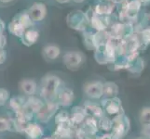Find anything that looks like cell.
Masks as SVG:
<instances>
[{
	"label": "cell",
	"mask_w": 150,
	"mask_h": 139,
	"mask_svg": "<svg viewBox=\"0 0 150 139\" xmlns=\"http://www.w3.org/2000/svg\"><path fill=\"white\" fill-rule=\"evenodd\" d=\"M61 84V81L57 76L48 75L42 81L41 85V94L46 99L50 100L55 96L56 91Z\"/></svg>",
	"instance_id": "6da1fadb"
},
{
	"label": "cell",
	"mask_w": 150,
	"mask_h": 139,
	"mask_svg": "<svg viewBox=\"0 0 150 139\" xmlns=\"http://www.w3.org/2000/svg\"><path fill=\"white\" fill-rule=\"evenodd\" d=\"M66 20L70 28L77 31H85L87 29L88 24H90L86 18L85 13L80 11V10H76V11L71 12L67 16Z\"/></svg>",
	"instance_id": "7a4b0ae2"
},
{
	"label": "cell",
	"mask_w": 150,
	"mask_h": 139,
	"mask_svg": "<svg viewBox=\"0 0 150 139\" xmlns=\"http://www.w3.org/2000/svg\"><path fill=\"white\" fill-rule=\"evenodd\" d=\"M84 60V56L80 52L70 51L64 56V63L70 70H76L82 64Z\"/></svg>",
	"instance_id": "3957f363"
},
{
	"label": "cell",
	"mask_w": 150,
	"mask_h": 139,
	"mask_svg": "<svg viewBox=\"0 0 150 139\" xmlns=\"http://www.w3.org/2000/svg\"><path fill=\"white\" fill-rule=\"evenodd\" d=\"M28 14L33 22H41L47 15V8L43 3H35L28 9Z\"/></svg>",
	"instance_id": "277c9868"
},
{
	"label": "cell",
	"mask_w": 150,
	"mask_h": 139,
	"mask_svg": "<svg viewBox=\"0 0 150 139\" xmlns=\"http://www.w3.org/2000/svg\"><path fill=\"white\" fill-rule=\"evenodd\" d=\"M57 110V105L53 102H49L46 105H43L41 110L37 113L38 119L41 122H47L50 120Z\"/></svg>",
	"instance_id": "5b68a950"
},
{
	"label": "cell",
	"mask_w": 150,
	"mask_h": 139,
	"mask_svg": "<svg viewBox=\"0 0 150 139\" xmlns=\"http://www.w3.org/2000/svg\"><path fill=\"white\" fill-rule=\"evenodd\" d=\"M115 5L112 2L109 1H101L98 3L95 8V13L98 16H105V17H109L111 14H113L114 10H115Z\"/></svg>",
	"instance_id": "8992f818"
},
{
	"label": "cell",
	"mask_w": 150,
	"mask_h": 139,
	"mask_svg": "<svg viewBox=\"0 0 150 139\" xmlns=\"http://www.w3.org/2000/svg\"><path fill=\"white\" fill-rule=\"evenodd\" d=\"M90 24L92 28L97 31V32L106 31V29L108 28V25H109V17L98 16L96 14L95 16L91 20Z\"/></svg>",
	"instance_id": "52a82bcc"
},
{
	"label": "cell",
	"mask_w": 150,
	"mask_h": 139,
	"mask_svg": "<svg viewBox=\"0 0 150 139\" xmlns=\"http://www.w3.org/2000/svg\"><path fill=\"white\" fill-rule=\"evenodd\" d=\"M26 30L27 29L22 24V22H20L17 17L13 19L8 24V31L10 32V34H12L13 35H15V36H17L19 38H22L23 36V34L26 32Z\"/></svg>",
	"instance_id": "ba28073f"
},
{
	"label": "cell",
	"mask_w": 150,
	"mask_h": 139,
	"mask_svg": "<svg viewBox=\"0 0 150 139\" xmlns=\"http://www.w3.org/2000/svg\"><path fill=\"white\" fill-rule=\"evenodd\" d=\"M20 89L25 96H32L35 91H37V83L34 80L31 79H24L20 82Z\"/></svg>",
	"instance_id": "9c48e42d"
},
{
	"label": "cell",
	"mask_w": 150,
	"mask_h": 139,
	"mask_svg": "<svg viewBox=\"0 0 150 139\" xmlns=\"http://www.w3.org/2000/svg\"><path fill=\"white\" fill-rule=\"evenodd\" d=\"M38 38H39V34L37 30L28 29L26 30V32L24 33L23 36L21 39H22V42L24 45L31 46L38 42Z\"/></svg>",
	"instance_id": "30bf717a"
},
{
	"label": "cell",
	"mask_w": 150,
	"mask_h": 139,
	"mask_svg": "<svg viewBox=\"0 0 150 139\" xmlns=\"http://www.w3.org/2000/svg\"><path fill=\"white\" fill-rule=\"evenodd\" d=\"M23 133L28 139H40L43 135L42 129L37 123H29Z\"/></svg>",
	"instance_id": "8fae6325"
},
{
	"label": "cell",
	"mask_w": 150,
	"mask_h": 139,
	"mask_svg": "<svg viewBox=\"0 0 150 139\" xmlns=\"http://www.w3.org/2000/svg\"><path fill=\"white\" fill-rule=\"evenodd\" d=\"M42 53H43V56L45 59H50V60H54L60 56L61 49L57 45H49L43 48Z\"/></svg>",
	"instance_id": "7c38bea8"
},
{
	"label": "cell",
	"mask_w": 150,
	"mask_h": 139,
	"mask_svg": "<svg viewBox=\"0 0 150 139\" xmlns=\"http://www.w3.org/2000/svg\"><path fill=\"white\" fill-rule=\"evenodd\" d=\"M25 102L24 99L23 97L18 96V97H13L9 100V108L11 109L15 113H18L20 111H22L24 108L25 105Z\"/></svg>",
	"instance_id": "4fadbf2b"
},
{
	"label": "cell",
	"mask_w": 150,
	"mask_h": 139,
	"mask_svg": "<svg viewBox=\"0 0 150 139\" xmlns=\"http://www.w3.org/2000/svg\"><path fill=\"white\" fill-rule=\"evenodd\" d=\"M15 132L13 119L0 117V133L5 132Z\"/></svg>",
	"instance_id": "5bb4252c"
},
{
	"label": "cell",
	"mask_w": 150,
	"mask_h": 139,
	"mask_svg": "<svg viewBox=\"0 0 150 139\" xmlns=\"http://www.w3.org/2000/svg\"><path fill=\"white\" fill-rule=\"evenodd\" d=\"M87 93L89 94V96H100L102 92H103V88H102V85L99 83H94V84H91L89 86L87 87Z\"/></svg>",
	"instance_id": "9a60e30c"
},
{
	"label": "cell",
	"mask_w": 150,
	"mask_h": 139,
	"mask_svg": "<svg viewBox=\"0 0 150 139\" xmlns=\"http://www.w3.org/2000/svg\"><path fill=\"white\" fill-rule=\"evenodd\" d=\"M72 98H73V96H72V92L70 90H64L63 92L60 93L59 95V100H60V103L62 105H69L71 101H72Z\"/></svg>",
	"instance_id": "2e32d148"
},
{
	"label": "cell",
	"mask_w": 150,
	"mask_h": 139,
	"mask_svg": "<svg viewBox=\"0 0 150 139\" xmlns=\"http://www.w3.org/2000/svg\"><path fill=\"white\" fill-rule=\"evenodd\" d=\"M17 18L19 19V20H20L21 22H22V24L26 29L31 27L33 25L34 22H33L32 20H31V18H30V16H29V14H28L27 11H24L23 13H21Z\"/></svg>",
	"instance_id": "e0dca14e"
},
{
	"label": "cell",
	"mask_w": 150,
	"mask_h": 139,
	"mask_svg": "<svg viewBox=\"0 0 150 139\" xmlns=\"http://www.w3.org/2000/svg\"><path fill=\"white\" fill-rule=\"evenodd\" d=\"M139 34L143 44H150V28H144L139 32Z\"/></svg>",
	"instance_id": "ac0fdd59"
},
{
	"label": "cell",
	"mask_w": 150,
	"mask_h": 139,
	"mask_svg": "<svg viewBox=\"0 0 150 139\" xmlns=\"http://www.w3.org/2000/svg\"><path fill=\"white\" fill-rule=\"evenodd\" d=\"M9 97V93L3 88H0V107L5 105L7 103V101L8 100Z\"/></svg>",
	"instance_id": "d6986e66"
},
{
	"label": "cell",
	"mask_w": 150,
	"mask_h": 139,
	"mask_svg": "<svg viewBox=\"0 0 150 139\" xmlns=\"http://www.w3.org/2000/svg\"><path fill=\"white\" fill-rule=\"evenodd\" d=\"M142 25L144 28H150V13H146L144 15Z\"/></svg>",
	"instance_id": "ffe728a7"
},
{
	"label": "cell",
	"mask_w": 150,
	"mask_h": 139,
	"mask_svg": "<svg viewBox=\"0 0 150 139\" xmlns=\"http://www.w3.org/2000/svg\"><path fill=\"white\" fill-rule=\"evenodd\" d=\"M142 119L146 122H150V109L146 110L142 114Z\"/></svg>",
	"instance_id": "44dd1931"
},
{
	"label": "cell",
	"mask_w": 150,
	"mask_h": 139,
	"mask_svg": "<svg viewBox=\"0 0 150 139\" xmlns=\"http://www.w3.org/2000/svg\"><path fill=\"white\" fill-rule=\"evenodd\" d=\"M7 59V54H6V51L4 49L0 50V64H3L5 62V60Z\"/></svg>",
	"instance_id": "7402d4cb"
},
{
	"label": "cell",
	"mask_w": 150,
	"mask_h": 139,
	"mask_svg": "<svg viewBox=\"0 0 150 139\" xmlns=\"http://www.w3.org/2000/svg\"><path fill=\"white\" fill-rule=\"evenodd\" d=\"M6 42H7L6 37L4 36L3 34H0V50L4 48V46L6 45Z\"/></svg>",
	"instance_id": "603a6c76"
},
{
	"label": "cell",
	"mask_w": 150,
	"mask_h": 139,
	"mask_svg": "<svg viewBox=\"0 0 150 139\" xmlns=\"http://www.w3.org/2000/svg\"><path fill=\"white\" fill-rule=\"evenodd\" d=\"M107 1H109V2H112L114 4H121L124 0H107Z\"/></svg>",
	"instance_id": "cb8c5ba5"
},
{
	"label": "cell",
	"mask_w": 150,
	"mask_h": 139,
	"mask_svg": "<svg viewBox=\"0 0 150 139\" xmlns=\"http://www.w3.org/2000/svg\"><path fill=\"white\" fill-rule=\"evenodd\" d=\"M56 1L58 3H60V4H66V3L70 2L71 0H56Z\"/></svg>",
	"instance_id": "d4e9b609"
},
{
	"label": "cell",
	"mask_w": 150,
	"mask_h": 139,
	"mask_svg": "<svg viewBox=\"0 0 150 139\" xmlns=\"http://www.w3.org/2000/svg\"><path fill=\"white\" fill-rule=\"evenodd\" d=\"M142 4H147V3H150V0H139Z\"/></svg>",
	"instance_id": "484cf974"
},
{
	"label": "cell",
	"mask_w": 150,
	"mask_h": 139,
	"mask_svg": "<svg viewBox=\"0 0 150 139\" xmlns=\"http://www.w3.org/2000/svg\"><path fill=\"white\" fill-rule=\"evenodd\" d=\"M72 1L75 3H83L84 1H86V0H72Z\"/></svg>",
	"instance_id": "4316f807"
},
{
	"label": "cell",
	"mask_w": 150,
	"mask_h": 139,
	"mask_svg": "<svg viewBox=\"0 0 150 139\" xmlns=\"http://www.w3.org/2000/svg\"><path fill=\"white\" fill-rule=\"evenodd\" d=\"M1 2L3 3H8V2H10V1H12V0H0Z\"/></svg>",
	"instance_id": "83f0119b"
},
{
	"label": "cell",
	"mask_w": 150,
	"mask_h": 139,
	"mask_svg": "<svg viewBox=\"0 0 150 139\" xmlns=\"http://www.w3.org/2000/svg\"><path fill=\"white\" fill-rule=\"evenodd\" d=\"M46 139H49V138H46Z\"/></svg>",
	"instance_id": "f1b7e54d"
}]
</instances>
